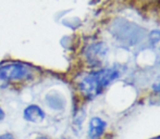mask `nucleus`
Wrapping results in <instances>:
<instances>
[{
	"mask_svg": "<svg viewBox=\"0 0 160 139\" xmlns=\"http://www.w3.org/2000/svg\"><path fill=\"white\" fill-rule=\"evenodd\" d=\"M120 75L121 72L117 66H110L91 72L81 78L78 88L85 97L93 99L102 93L108 86L120 77Z\"/></svg>",
	"mask_w": 160,
	"mask_h": 139,
	"instance_id": "obj_1",
	"label": "nucleus"
},
{
	"mask_svg": "<svg viewBox=\"0 0 160 139\" xmlns=\"http://www.w3.org/2000/svg\"><path fill=\"white\" fill-rule=\"evenodd\" d=\"M32 74V70L28 65L19 62L7 63L0 66V88L7 86L9 80H19L28 78Z\"/></svg>",
	"mask_w": 160,
	"mask_h": 139,
	"instance_id": "obj_2",
	"label": "nucleus"
},
{
	"mask_svg": "<svg viewBox=\"0 0 160 139\" xmlns=\"http://www.w3.org/2000/svg\"><path fill=\"white\" fill-rule=\"evenodd\" d=\"M23 116L25 121L36 124V123H42L46 117V114L40 107L36 104H30L24 109Z\"/></svg>",
	"mask_w": 160,
	"mask_h": 139,
	"instance_id": "obj_3",
	"label": "nucleus"
},
{
	"mask_svg": "<svg viewBox=\"0 0 160 139\" xmlns=\"http://www.w3.org/2000/svg\"><path fill=\"white\" fill-rule=\"evenodd\" d=\"M107 127V123L100 117H93L89 121L88 124V132H87V136L89 139H98L101 137L106 131Z\"/></svg>",
	"mask_w": 160,
	"mask_h": 139,
	"instance_id": "obj_4",
	"label": "nucleus"
},
{
	"mask_svg": "<svg viewBox=\"0 0 160 139\" xmlns=\"http://www.w3.org/2000/svg\"><path fill=\"white\" fill-rule=\"evenodd\" d=\"M149 46L155 52L156 58L160 63V31H154L149 34Z\"/></svg>",
	"mask_w": 160,
	"mask_h": 139,
	"instance_id": "obj_5",
	"label": "nucleus"
},
{
	"mask_svg": "<svg viewBox=\"0 0 160 139\" xmlns=\"http://www.w3.org/2000/svg\"><path fill=\"white\" fill-rule=\"evenodd\" d=\"M46 102L53 110H62L64 108V100L60 96H48Z\"/></svg>",
	"mask_w": 160,
	"mask_h": 139,
	"instance_id": "obj_6",
	"label": "nucleus"
},
{
	"mask_svg": "<svg viewBox=\"0 0 160 139\" xmlns=\"http://www.w3.org/2000/svg\"><path fill=\"white\" fill-rule=\"evenodd\" d=\"M0 139H15V138H14V136H13L12 134L6 133V134H3V135L0 136Z\"/></svg>",
	"mask_w": 160,
	"mask_h": 139,
	"instance_id": "obj_7",
	"label": "nucleus"
},
{
	"mask_svg": "<svg viewBox=\"0 0 160 139\" xmlns=\"http://www.w3.org/2000/svg\"><path fill=\"white\" fill-rule=\"evenodd\" d=\"M152 89H154L155 93H160V80L158 83H156L155 85H152Z\"/></svg>",
	"mask_w": 160,
	"mask_h": 139,
	"instance_id": "obj_8",
	"label": "nucleus"
},
{
	"mask_svg": "<svg viewBox=\"0 0 160 139\" xmlns=\"http://www.w3.org/2000/svg\"><path fill=\"white\" fill-rule=\"evenodd\" d=\"M4 117V113H3V110L1 109V107H0V121L2 120V118Z\"/></svg>",
	"mask_w": 160,
	"mask_h": 139,
	"instance_id": "obj_9",
	"label": "nucleus"
},
{
	"mask_svg": "<svg viewBox=\"0 0 160 139\" xmlns=\"http://www.w3.org/2000/svg\"><path fill=\"white\" fill-rule=\"evenodd\" d=\"M36 139H48V138H46V137H38V138H36Z\"/></svg>",
	"mask_w": 160,
	"mask_h": 139,
	"instance_id": "obj_10",
	"label": "nucleus"
}]
</instances>
